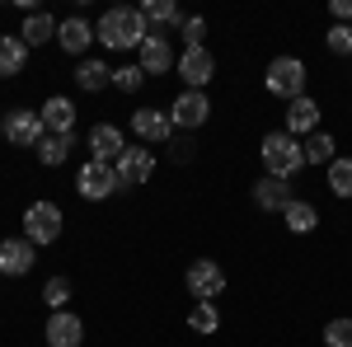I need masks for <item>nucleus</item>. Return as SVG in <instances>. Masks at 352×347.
<instances>
[{"instance_id":"15","label":"nucleus","mask_w":352,"mask_h":347,"mask_svg":"<svg viewBox=\"0 0 352 347\" xmlns=\"http://www.w3.org/2000/svg\"><path fill=\"white\" fill-rule=\"evenodd\" d=\"M127 150V136L118 132L113 122H99V127H89V160L99 164H118V155Z\"/></svg>"},{"instance_id":"16","label":"nucleus","mask_w":352,"mask_h":347,"mask_svg":"<svg viewBox=\"0 0 352 347\" xmlns=\"http://www.w3.org/2000/svg\"><path fill=\"white\" fill-rule=\"evenodd\" d=\"M292 202H296V192H292L287 179H268V174H263V179L254 183V207H258V212H277L282 216Z\"/></svg>"},{"instance_id":"30","label":"nucleus","mask_w":352,"mask_h":347,"mask_svg":"<svg viewBox=\"0 0 352 347\" xmlns=\"http://www.w3.org/2000/svg\"><path fill=\"white\" fill-rule=\"evenodd\" d=\"M43 300H47V310H66V300H71V282H66V277H47V282H43Z\"/></svg>"},{"instance_id":"32","label":"nucleus","mask_w":352,"mask_h":347,"mask_svg":"<svg viewBox=\"0 0 352 347\" xmlns=\"http://www.w3.org/2000/svg\"><path fill=\"white\" fill-rule=\"evenodd\" d=\"M324 347H352V320H329L324 324Z\"/></svg>"},{"instance_id":"26","label":"nucleus","mask_w":352,"mask_h":347,"mask_svg":"<svg viewBox=\"0 0 352 347\" xmlns=\"http://www.w3.org/2000/svg\"><path fill=\"white\" fill-rule=\"evenodd\" d=\"M300 146H305V164H324V169H329V164L338 160V141H333L329 132H315V136H305Z\"/></svg>"},{"instance_id":"14","label":"nucleus","mask_w":352,"mask_h":347,"mask_svg":"<svg viewBox=\"0 0 352 347\" xmlns=\"http://www.w3.org/2000/svg\"><path fill=\"white\" fill-rule=\"evenodd\" d=\"M47 347H80L85 343V320L80 315H71V310H56L47 315Z\"/></svg>"},{"instance_id":"11","label":"nucleus","mask_w":352,"mask_h":347,"mask_svg":"<svg viewBox=\"0 0 352 347\" xmlns=\"http://www.w3.org/2000/svg\"><path fill=\"white\" fill-rule=\"evenodd\" d=\"M113 169H118V183H122V188H141L151 174H155V155H151L146 146H127V150L118 155Z\"/></svg>"},{"instance_id":"3","label":"nucleus","mask_w":352,"mask_h":347,"mask_svg":"<svg viewBox=\"0 0 352 347\" xmlns=\"http://www.w3.org/2000/svg\"><path fill=\"white\" fill-rule=\"evenodd\" d=\"M305 80H310V71H305L300 56H277V61L268 66V76H263L268 94H272V99H282V104L300 99V94H305Z\"/></svg>"},{"instance_id":"5","label":"nucleus","mask_w":352,"mask_h":347,"mask_svg":"<svg viewBox=\"0 0 352 347\" xmlns=\"http://www.w3.org/2000/svg\"><path fill=\"white\" fill-rule=\"evenodd\" d=\"M118 169L113 164H99V160H85L80 174H76V192H80L85 202H104V197H113L118 192Z\"/></svg>"},{"instance_id":"10","label":"nucleus","mask_w":352,"mask_h":347,"mask_svg":"<svg viewBox=\"0 0 352 347\" xmlns=\"http://www.w3.org/2000/svg\"><path fill=\"white\" fill-rule=\"evenodd\" d=\"M174 71H179V80L188 85V89H207V85L217 80V56L207 52V47H184Z\"/></svg>"},{"instance_id":"6","label":"nucleus","mask_w":352,"mask_h":347,"mask_svg":"<svg viewBox=\"0 0 352 347\" xmlns=\"http://www.w3.org/2000/svg\"><path fill=\"white\" fill-rule=\"evenodd\" d=\"M132 132L141 146H169L174 136H179V127H174V117L164 113V108H136L132 113Z\"/></svg>"},{"instance_id":"4","label":"nucleus","mask_w":352,"mask_h":347,"mask_svg":"<svg viewBox=\"0 0 352 347\" xmlns=\"http://www.w3.org/2000/svg\"><path fill=\"white\" fill-rule=\"evenodd\" d=\"M0 132H5V141L10 146H43V136H47V127H43V113H33V108H10L5 117H0Z\"/></svg>"},{"instance_id":"13","label":"nucleus","mask_w":352,"mask_h":347,"mask_svg":"<svg viewBox=\"0 0 352 347\" xmlns=\"http://www.w3.org/2000/svg\"><path fill=\"white\" fill-rule=\"evenodd\" d=\"M174 66H179V56L169 47L164 28H151L146 43H141V71H146V76H164V71H174Z\"/></svg>"},{"instance_id":"33","label":"nucleus","mask_w":352,"mask_h":347,"mask_svg":"<svg viewBox=\"0 0 352 347\" xmlns=\"http://www.w3.org/2000/svg\"><path fill=\"white\" fill-rule=\"evenodd\" d=\"M179 33H184V47H202V38H207V19H202V14H188Z\"/></svg>"},{"instance_id":"17","label":"nucleus","mask_w":352,"mask_h":347,"mask_svg":"<svg viewBox=\"0 0 352 347\" xmlns=\"http://www.w3.org/2000/svg\"><path fill=\"white\" fill-rule=\"evenodd\" d=\"M56 43H61V52L85 56L89 43H94V24H89L85 14H71V19H61V28H56Z\"/></svg>"},{"instance_id":"23","label":"nucleus","mask_w":352,"mask_h":347,"mask_svg":"<svg viewBox=\"0 0 352 347\" xmlns=\"http://www.w3.org/2000/svg\"><path fill=\"white\" fill-rule=\"evenodd\" d=\"M282 225L292 230V235H310L315 225H320V212H315V202H305V197H296L287 212H282Z\"/></svg>"},{"instance_id":"19","label":"nucleus","mask_w":352,"mask_h":347,"mask_svg":"<svg viewBox=\"0 0 352 347\" xmlns=\"http://www.w3.org/2000/svg\"><path fill=\"white\" fill-rule=\"evenodd\" d=\"M38 113H43V127H47L52 136L76 132V104H71L66 94H52V99H47V104L38 108Z\"/></svg>"},{"instance_id":"22","label":"nucleus","mask_w":352,"mask_h":347,"mask_svg":"<svg viewBox=\"0 0 352 347\" xmlns=\"http://www.w3.org/2000/svg\"><path fill=\"white\" fill-rule=\"evenodd\" d=\"M76 85H80L85 94H99V89H109V85H113V66H109V61H99V56H85L80 66H76Z\"/></svg>"},{"instance_id":"28","label":"nucleus","mask_w":352,"mask_h":347,"mask_svg":"<svg viewBox=\"0 0 352 347\" xmlns=\"http://www.w3.org/2000/svg\"><path fill=\"white\" fill-rule=\"evenodd\" d=\"M329 192L333 197H352V155H338L329 164Z\"/></svg>"},{"instance_id":"12","label":"nucleus","mask_w":352,"mask_h":347,"mask_svg":"<svg viewBox=\"0 0 352 347\" xmlns=\"http://www.w3.org/2000/svg\"><path fill=\"white\" fill-rule=\"evenodd\" d=\"M33 263H38V244H28L24 235L14 240H0V277H28L33 272Z\"/></svg>"},{"instance_id":"18","label":"nucleus","mask_w":352,"mask_h":347,"mask_svg":"<svg viewBox=\"0 0 352 347\" xmlns=\"http://www.w3.org/2000/svg\"><path fill=\"white\" fill-rule=\"evenodd\" d=\"M287 132L292 136H315L320 132V104L310 99V94H300L287 104Z\"/></svg>"},{"instance_id":"34","label":"nucleus","mask_w":352,"mask_h":347,"mask_svg":"<svg viewBox=\"0 0 352 347\" xmlns=\"http://www.w3.org/2000/svg\"><path fill=\"white\" fill-rule=\"evenodd\" d=\"M169 155H174V164H188V160H192V141H188V132H179L174 141H169Z\"/></svg>"},{"instance_id":"8","label":"nucleus","mask_w":352,"mask_h":347,"mask_svg":"<svg viewBox=\"0 0 352 347\" xmlns=\"http://www.w3.org/2000/svg\"><path fill=\"white\" fill-rule=\"evenodd\" d=\"M61 207L56 202H33L24 212V240L28 244H52L56 235H61Z\"/></svg>"},{"instance_id":"2","label":"nucleus","mask_w":352,"mask_h":347,"mask_svg":"<svg viewBox=\"0 0 352 347\" xmlns=\"http://www.w3.org/2000/svg\"><path fill=\"white\" fill-rule=\"evenodd\" d=\"M258 160H263V174L268 179H287L292 183L300 169H305V146L282 127V132H268L258 141Z\"/></svg>"},{"instance_id":"27","label":"nucleus","mask_w":352,"mask_h":347,"mask_svg":"<svg viewBox=\"0 0 352 347\" xmlns=\"http://www.w3.org/2000/svg\"><path fill=\"white\" fill-rule=\"evenodd\" d=\"M188 328H192V333H202V338H207V333H217V328H221L217 300H197V305H192V315H188Z\"/></svg>"},{"instance_id":"24","label":"nucleus","mask_w":352,"mask_h":347,"mask_svg":"<svg viewBox=\"0 0 352 347\" xmlns=\"http://www.w3.org/2000/svg\"><path fill=\"white\" fill-rule=\"evenodd\" d=\"M71 150H76V132H66V136H43V146H38V160L47 164V169H56V164H66L71 160Z\"/></svg>"},{"instance_id":"1","label":"nucleus","mask_w":352,"mask_h":347,"mask_svg":"<svg viewBox=\"0 0 352 347\" xmlns=\"http://www.w3.org/2000/svg\"><path fill=\"white\" fill-rule=\"evenodd\" d=\"M146 33H151V24L141 19L136 5H113V10L99 14V24H94V43H104L113 52H132V47L141 52Z\"/></svg>"},{"instance_id":"25","label":"nucleus","mask_w":352,"mask_h":347,"mask_svg":"<svg viewBox=\"0 0 352 347\" xmlns=\"http://www.w3.org/2000/svg\"><path fill=\"white\" fill-rule=\"evenodd\" d=\"M136 10H141V19H146V24H160V28H169V24L184 28V19H188L174 0H146V5H136Z\"/></svg>"},{"instance_id":"7","label":"nucleus","mask_w":352,"mask_h":347,"mask_svg":"<svg viewBox=\"0 0 352 347\" xmlns=\"http://www.w3.org/2000/svg\"><path fill=\"white\" fill-rule=\"evenodd\" d=\"M169 117H174L179 132H197V127H207V117H212V99H207V89H184V94L169 104Z\"/></svg>"},{"instance_id":"29","label":"nucleus","mask_w":352,"mask_h":347,"mask_svg":"<svg viewBox=\"0 0 352 347\" xmlns=\"http://www.w3.org/2000/svg\"><path fill=\"white\" fill-rule=\"evenodd\" d=\"M141 85H146L141 61H127V66H118V71H113V89H122V94H136Z\"/></svg>"},{"instance_id":"31","label":"nucleus","mask_w":352,"mask_h":347,"mask_svg":"<svg viewBox=\"0 0 352 347\" xmlns=\"http://www.w3.org/2000/svg\"><path fill=\"white\" fill-rule=\"evenodd\" d=\"M324 47L333 56H352V24H333L324 33Z\"/></svg>"},{"instance_id":"9","label":"nucleus","mask_w":352,"mask_h":347,"mask_svg":"<svg viewBox=\"0 0 352 347\" xmlns=\"http://www.w3.org/2000/svg\"><path fill=\"white\" fill-rule=\"evenodd\" d=\"M184 287H188L192 300H217V295L226 291V272H221V263H212V258H197V263H188V272H184Z\"/></svg>"},{"instance_id":"35","label":"nucleus","mask_w":352,"mask_h":347,"mask_svg":"<svg viewBox=\"0 0 352 347\" xmlns=\"http://www.w3.org/2000/svg\"><path fill=\"white\" fill-rule=\"evenodd\" d=\"M329 10H333V19H338V24H352V0H333Z\"/></svg>"},{"instance_id":"21","label":"nucleus","mask_w":352,"mask_h":347,"mask_svg":"<svg viewBox=\"0 0 352 347\" xmlns=\"http://www.w3.org/2000/svg\"><path fill=\"white\" fill-rule=\"evenodd\" d=\"M56 28H61V24H56V19L47 14V10H33V14L24 19V28H19V38H24V47L33 52V47L52 43V38H56Z\"/></svg>"},{"instance_id":"20","label":"nucleus","mask_w":352,"mask_h":347,"mask_svg":"<svg viewBox=\"0 0 352 347\" xmlns=\"http://www.w3.org/2000/svg\"><path fill=\"white\" fill-rule=\"evenodd\" d=\"M28 66V47L19 33H0V80H10V76H19Z\"/></svg>"}]
</instances>
